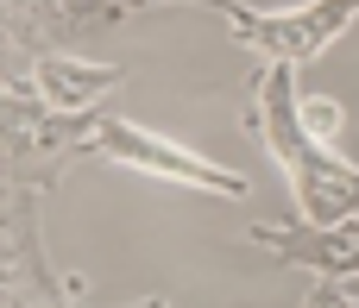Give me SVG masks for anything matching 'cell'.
Listing matches in <instances>:
<instances>
[{"mask_svg":"<svg viewBox=\"0 0 359 308\" xmlns=\"http://www.w3.org/2000/svg\"><path fill=\"white\" fill-rule=\"evenodd\" d=\"M303 308H359V277H316Z\"/></svg>","mask_w":359,"mask_h":308,"instance_id":"obj_7","label":"cell"},{"mask_svg":"<svg viewBox=\"0 0 359 308\" xmlns=\"http://www.w3.org/2000/svg\"><path fill=\"white\" fill-rule=\"evenodd\" d=\"M246 239L252 246H265L271 258H284V265H303V271H316V277H359V214L353 220H334V227H309V220H297V227H246Z\"/></svg>","mask_w":359,"mask_h":308,"instance_id":"obj_5","label":"cell"},{"mask_svg":"<svg viewBox=\"0 0 359 308\" xmlns=\"http://www.w3.org/2000/svg\"><path fill=\"white\" fill-rule=\"evenodd\" d=\"M240 126L278 158L284 183H290V202H297V214L309 227H334V220H353L359 214V164L334 158L303 126V94H297V69L290 63H265L252 76Z\"/></svg>","mask_w":359,"mask_h":308,"instance_id":"obj_1","label":"cell"},{"mask_svg":"<svg viewBox=\"0 0 359 308\" xmlns=\"http://www.w3.org/2000/svg\"><path fill=\"white\" fill-rule=\"evenodd\" d=\"M13 76H25L32 94H38L44 107H57V113H95L101 94H114V88L126 82L120 63H82V57H69V50H38V57H25Z\"/></svg>","mask_w":359,"mask_h":308,"instance_id":"obj_6","label":"cell"},{"mask_svg":"<svg viewBox=\"0 0 359 308\" xmlns=\"http://www.w3.org/2000/svg\"><path fill=\"white\" fill-rule=\"evenodd\" d=\"M303 126L322 139V145H334V132L347 126V113H341V101H328V94H316V101H303Z\"/></svg>","mask_w":359,"mask_h":308,"instance_id":"obj_8","label":"cell"},{"mask_svg":"<svg viewBox=\"0 0 359 308\" xmlns=\"http://www.w3.org/2000/svg\"><path fill=\"white\" fill-rule=\"evenodd\" d=\"M145 6H170V0H6V50H13V69L25 57H38V50H63L88 25H114V19L145 13Z\"/></svg>","mask_w":359,"mask_h":308,"instance_id":"obj_4","label":"cell"},{"mask_svg":"<svg viewBox=\"0 0 359 308\" xmlns=\"http://www.w3.org/2000/svg\"><path fill=\"white\" fill-rule=\"evenodd\" d=\"M44 189L6 183V220H0V308H82V284L50 271L44 252Z\"/></svg>","mask_w":359,"mask_h":308,"instance_id":"obj_3","label":"cell"},{"mask_svg":"<svg viewBox=\"0 0 359 308\" xmlns=\"http://www.w3.org/2000/svg\"><path fill=\"white\" fill-rule=\"evenodd\" d=\"M215 6L233 31V44H246L259 63H316L328 44H341V31L359 19V0H303V6H246V0H196Z\"/></svg>","mask_w":359,"mask_h":308,"instance_id":"obj_2","label":"cell"},{"mask_svg":"<svg viewBox=\"0 0 359 308\" xmlns=\"http://www.w3.org/2000/svg\"><path fill=\"white\" fill-rule=\"evenodd\" d=\"M82 308H88V302H82ZM139 308H170V302H164V296H145V302H139Z\"/></svg>","mask_w":359,"mask_h":308,"instance_id":"obj_9","label":"cell"}]
</instances>
